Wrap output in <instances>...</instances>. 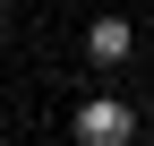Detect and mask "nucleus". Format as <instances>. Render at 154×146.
I'll use <instances>...</instances> for the list:
<instances>
[{
    "label": "nucleus",
    "mask_w": 154,
    "mask_h": 146,
    "mask_svg": "<svg viewBox=\"0 0 154 146\" xmlns=\"http://www.w3.org/2000/svg\"><path fill=\"white\" fill-rule=\"evenodd\" d=\"M86 52H94L103 69H120L128 52H137V26H128V17H94V26H86Z\"/></svg>",
    "instance_id": "obj_2"
},
{
    "label": "nucleus",
    "mask_w": 154,
    "mask_h": 146,
    "mask_svg": "<svg viewBox=\"0 0 154 146\" xmlns=\"http://www.w3.org/2000/svg\"><path fill=\"white\" fill-rule=\"evenodd\" d=\"M0 26H9V0H0Z\"/></svg>",
    "instance_id": "obj_3"
},
{
    "label": "nucleus",
    "mask_w": 154,
    "mask_h": 146,
    "mask_svg": "<svg viewBox=\"0 0 154 146\" xmlns=\"http://www.w3.org/2000/svg\"><path fill=\"white\" fill-rule=\"evenodd\" d=\"M86 146H120V138H137V112H128L120 95H94V103H77V120H69Z\"/></svg>",
    "instance_id": "obj_1"
}]
</instances>
